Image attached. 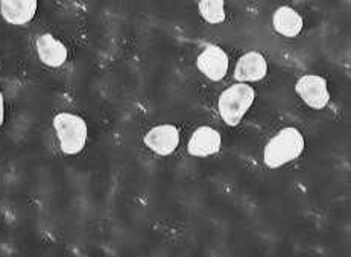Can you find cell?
Instances as JSON below:
<instances>
[{
  "label": "cell",
  "mask_w": 351,
  "mask_h": 257,
  "mask_svg": "<svg viewBox=\"0 0 351 257\" xmlns=\"http://www.w3.org/2000/svg\"><path fill=\"white\" fill-rule=\"evenodd\" d=\"M306 149V138L295 127H286L274 134L263 148V163L269 169H280L295 162Z\"/></svg>",
  "instance_id": "cell-1"
},
{
  "label": "cell",
  "mask_w": 351,
  "mask_h": 257,
  "mask_svg": "<svg viewBox=\"0 0 351 257\" xmlns=\"http://www.w3.org/2000/svg\"><path fill=\"white\" fill-rule=\"evenodd\" d=\"M52 125L62 154L78 156L86 149L88 142V125L84 117L70 111H60L53 116Z\"/></svg>",
  "instance_id": "cell-2"
},
{
  "label": "cell",
  "mask_w": 351,
  "mask_h": 257,
  "mask_svg": "<svg viewBox=\"0 0 351 257\" xmlns=\"http://www.w3.org/2000/svg\"><path fill=\"white\" fill-rule=\"evenodd\" d=\"M256 99V90L247 82L227 87L217 99V113L227 127H237Z\"/></svg>",
  "instance_id": "cell-3"
},
{
  "label": "cell",
  "mask_w": 351,
  "mask_h": 257,
  "mask_svg": "<svg viewBox=\"0 0 351 257\" xmlns=\"http://www.w3.org/2000/svg\"><path fill=\"white\" fill-rule=\"evenodd\" d=\"M181 134L173 123H160L143 136L145 147L160 157H169L180 147Z\"/></svg>",
  "instance_id": "cell-4"
},
{
  "label": "cell",
  "mask_w": 351,
  "mask_h": 257,
  "mask_svg": "<svg viewBox=\"0 0 351 257\" xmlns=\"http://www.w3.org/2000/svg\"><path fill=\"white\" fill-rule=\"evenodd\" d=\"M295 92L308 108L324 110L330 103L327 81L319 75H303L295 82Z\"/></svg>",
  "instance_id": "cell-5"
},
{
  "label": "cell",
  "mask_w": 351,
  "mask_h": 257,
  "mask_svg": "<svg viewBox=\"0 0 351 257\" xmlns=\"http://www.w3.org/2000/svg\"><path fill=\"white\" fill-rule=\"evenodd\" d=\"M196 67L207 79L219 82L226 78L230 67L227 52L217 45H208L196 57Z\"/></svg>",
  "instance_id": "cell-6"
},
{
  "label": "cell",
  "mask_w": 351,
  "mask_h": 257,
  "mask_svg": "<svg viewBox=\"0 0 351 257\" xmlns=\"http://www.w3.org/2000/svg\"><path fill=\"white\" fill-rule=\"evenodd\" d=\"M222 148L221 133L208 125H201L196 128L187 142V152L192 157L206 158L212 157Z\"/></svg>",
  "instance_id": "cell-7"
},
{
  "label": "cell",
  "mask_w": 351,
  "mask_h": 257,
  "mask_svg": "<svg viewBox=\"0 0 351 257\" xmlns=\"http://www.w3.org/2000/svg\"><path fill=\"white\" fill-rule=\"evenodd\" d=\"M35 52L41 64L51 69H60L67 62L69 51L61 40L52 34L45 32L35 40Z\"/></svg>",
  "instance_id": "cell-8"
},
{
  "label": "cell",
  "mask_w": 351,
  "mask_h": 257,
  "mask_svg": "<svg viewBox=\"0 0 351 257\" xmlns=\"http://www.w3.org/2000/svg\"><path fill=\"white\" fill-rule=\"evenodd\" d=\"M268 75V61L261 52L248 51L237 60L234 79L237 82H258Z\"/></svg>",
  "instance_id": "cell-9"
},
{
  "label": "cell",
  "mask_w": 351,
  "mask_h": 257,
  "mask_svg": "<svg viewBox=\"0 0 351 257\" xmlns=\"http://www.w3.org/2000/svg\"><path fill=\"white\" fill-rule=\"evenodd\" d=\"M38 11V0H0V17L11 26H26Z\"/></svg>",
  "instance_id": "cell-10"
},
{
  "label": "cell",
  "mask_w": 351,
  "mask_h": 257,
  "mask_svg": "<svg viewBox=\"0 0 351 257\" xmlns=\"http://www.w3.org/2000/svg\"><path fill=\"white\" fill-rule=\"evenodd\" d=\"M272 26L277 34L286 38L298 37L304 27L303 16L292 6H280L272 16Z\"/></svg>",
  "instance_id": "cell-11"
},
{
  "label": "cell",
  "mask_w": 351,
  "mask_h": 257,
  "mask_svg": "<svg viewBox=\"0 0 351 257\" xmlns=\"http://www.w3.org/2000/svg\"><path fill=\"white\" fill-rule=\"evenodd\" d=\"M198 11L201 17L210 25H221L227 19L223 0H199Z\"/></svg>",
  "instance_id": "cell-12"
},
{
  "label": "cell",
  "mask_w": 351,
  "mask_h": 257,
  "mask_svg": "<svg viewBox=\"0 0 351 257\" xmlns=\"http://www.w3.org/2000/svg\"><path fill=\"white\" fill-rule=\"evenodd\" d=\"M5 123V96L0 92V128L3 127Z\"/></svg>",
  "instance_id": "cell-13"
}]
</instances>
